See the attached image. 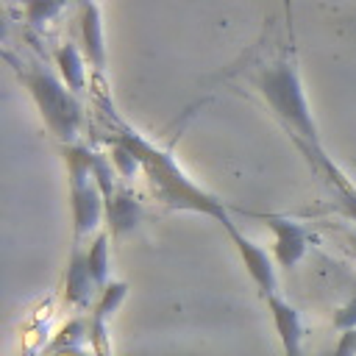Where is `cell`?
Segmentation results:
<instances>
[{
	"label": "cell",
	"instance_id": "cell-11",
	"mask_svg": "<svg viewBox=\"0 0 356 356\" xmlns=\"http://www.w3.org/2000/svg\"><path fill=\"white\" fill-rule=\"evenodd\" d=\"M106 220L111 236H122L142 222V203L128 184L117 186V192L106 197Z\"/></svg>",
	"mask_w": 356,
	"mask_h": 356
},
{
	"label": "cell",
	"instance_id": "cell-12",
	"mask_svg": "<svg viewBox=\"0 0 356 356\" xmlns=\"http://www.w3.org/2000/svg\"><path fill=\"white\" fill-rule=\"evenodd\" d=\"M53 61L58 67V78L75 92L81 95L86 89V56L83 50L75 44V42H61L56 50H53Z\"/></svg>",
	"mask_w": 356,
	"mask_h": 356
},
{
	"label": "cell",
	"instance_id": "cell-5",
	"mask_svg": "<svg viewBox=\"0 0 356 356\" xmlns=\"http://www.w3.org/2000/svg\"><path fill=\"white\" fill-rule=\"evenodd\" d=\"M70 200H72L75 242H83L89 234H100V222L106 220V200L95 175L70 181Z\"/></svg>",
	"mask_w": 356,
	"mask_h": 356
},
{
	"label": "cell",
	"instance_id": "cell-6",
	"mask_svg": "<svg viewBox=\"0 0 356 356\" xmlns=\"http://www.w3.org/2000/svg\"><path fill=\"white\" fill-rule=\"evenodd\" d=\"M125 295H128V284L125 281H111L106 289H100L95 306L89 309V348H92V356H111L108 320L122 306Z\"/></svg>",
	"mask_w": 356,
	"mask_h": 356
},
{
	"label": "cell",
	"instance_id": "cell-4",
	"mask_svg": "<svg viewBox=\"0 0 356 356\" xmlns=\"http://www.w3.org/2000/svg\"><path fill=\"white\" fill-rule=\"evenodd\" d=\"M225 234H228L234 250L239 253V259H242V264H245L250 281L256 284L259 295H261L264 300L273 298V295H278V275H275V267H278V264H275L273 253H267L259 242H253L250 236H245L236 225H234L231 231H225Z\"/></svg>",
	"mask_w": 356,
	"mask_h": 356
},
{
	"label": "cell",
	"instance_id": "cell-10",
	"mask_svg": "<svg viewBox=\"0 0 356 356\" xmlns=\"http://www.w3.org/2000/svg\"><path fill=\"white\" fill-rule=\"evenodd\" d=\"M81 44L89 67L95 70V78L103 81L106 75V39H103V17L97 0L89 6H81Z\"/></svg>",
	"mask_w": 356,
	"mask_h": 356
},
{
	"label": "cell",
	"instance_id": "cell-16",
	"mask_svg": "<svg viewBox=\"0 0 356 356\" xmlns=\"http://www.w3.org/2000/svg\"><path fill=\"white\" fill-rule=\"evenodd\" d=\"M334 328L342 334V331H353L356 328V295L334 314Z\"/></svg>",
	"mask_w": 356,
	"mask_h": 356
},
{
	"label": "cell",
	"instance_id": "cell-8",
	"mask_svg": "<svg viewBox=\"0 0 356 356\" xmlns=\"http://www.w3.org/2000/svg\"><path fill=\"white\" fill-rule=\"evenodd\" d=\"M100 289L89 273L86 248L83 242H75L67 259V275H64V303L72 309H92Z\"/></svg>",
	"mask_w": 356,
	"mask_h": 356
},
{
	"label": "cell",
	"instance_id": "cell-14",
	"mask_svg": "<svg viewBox=\"0 0 356 356\" xmlns=\"http://www.w3.org/2000/svg\"><path fill=\"white\" fill-rule=\"evenodd\" d=\"M86 261H89V273L97 284V289H106L108 281V231L95 234V239L86 248Z\"/></svg>",
	"mask_w": 356,
	"mask_h": 356
},
{
	"label": "cell",
	"instance_id": "cell-9",
	"mask_svg": "<svg viewBox=\"0 0 356 356\" xmlns=\"http://www.w3.org/2000/svg\"><path fill=\"white\" fill-rule=\"evenodd\" d=\"M267 309L273 317V328L278 334L281 342V353L284 356H303V317L300 312L284 300L281 295L267 298Z\"/></svg>",
	"mask_w": 356,
	"mask_h": 356
},
{
	"label": "cell",
	"instance_id": "cell-15",
	"mask_svg": "<svg viewBox=\"0 0 356 356\" xmlns=\"http://www.w3.org/2000/svg\"><path fill=\"white\" fill-rule=\"evenodd\" d=\"M108 147H111V156H108V159H111V167H114V172H117L125 184H128L136 172H142L139 159H136V156H134L122 142H117V139L111 136V139H108Z\"/></svg>",
	"mask_w": 356,
	"mask_h": 356
},
{
	"label": "cell",
	"instance_id": "cell-17",
	"mask_svg": "<svg viewBox=\"0 0 356 356\" xmlns=\"http://www.w3.org/2000/svg\"><path fill=\"white\" fill-rule=\"evenodd\" d=\"M325 356H356V328L353 331H342L334 350H328Z\"/></svg>",
	"mask_w": 356,
	"mask_h": 356
},
{
	"label": "cell",
	"instance_id": "cell-2",
	"mask_svg": "<svg viewBox=\"0 0 356 356\" xmlns=\"http://www.w3.org/2000/svg\"><path fill=\"white\" fill-rule=\"evenodd\" d=\"M256 89L267 100L273 114L284 122V128L289 131L292 142L323 147L317 125H314V117H312V108H309V100H306V89H303L300 72H298V67H295V61L289 56H281L273 64H267L256 75Z\"/></svg>",
	"mask_w": 356,
	"mask_h": 356
},
{
	"label": "cell",
	"instance_id": "cell-7",
	"mask_svg": "<svg viewBox=\"0 0 356 356\" xmlns=\"http://www.w3.org/2000/svg\"><path fill=\"white\" fill-rule=\"evenodd\" d=\"M264 220V225L273 231V259L278 267L292 270L300 264V259L306 256L309 248V231L289 220V217H278V214H259Z\"/></svg>",
	"mask_w": 356,
	"mask_h": 356
},
{
	"label": "cell",
	"instance_id": "cell-3",
	"mask_svg": "<svg viewBox=\"0 0 356 356\" xmlns=\"http://www.w3.org/2000/svg\"><path fill=\"white\" fill-rule=\"evenodd\" d=\"M17 78L31 92L47 131L61 145H72L83 125V106H81L78 95L42 64H31L25 70L17 67Z\"/></svg>",
	"mask_w": 356,
	"mask_h": 356
},
{
	"label": "cell",
	"instance_id": "cell-13",
	"mask_svg": "<svg viewBox=\"0 0 356 356\" xmlns=\"http://www.w3.org/2000/svg\"><path fill=\"white\" fill-rule=\"evenodd\" d=\"M83 342H89V317H72L56 331V337L47 342L42 353H53L64 348H83Z\"/></svg>",
	"mask_w": 356,
	"mask_h": 356
},
{
	"label": "cell",
	"instance_id": "cell-1",
	"mask_svg": "<svg viewBox=\"0 0 356 356\" xmlns=\"http://www.w3.org/2000/svg\"><path fill=\"white\" fill-rule=\"evenodd\" d=\"M114 139L122 142L142 164V172L150 184V192L153 197L172 209V211H195V214H206L211 220H217L225 231H231L236 222L231 220L225 203L220 197H214L211 192H206L200 184H195L184 170L181 164L175 161L172 150L170 147H159L153 145L150 139H145L139 131L128 128L125 122L117 120V131H114Z\"/></svg>",
	"mask_w": 356,
	"mask_h": 356
}]
</instances>
